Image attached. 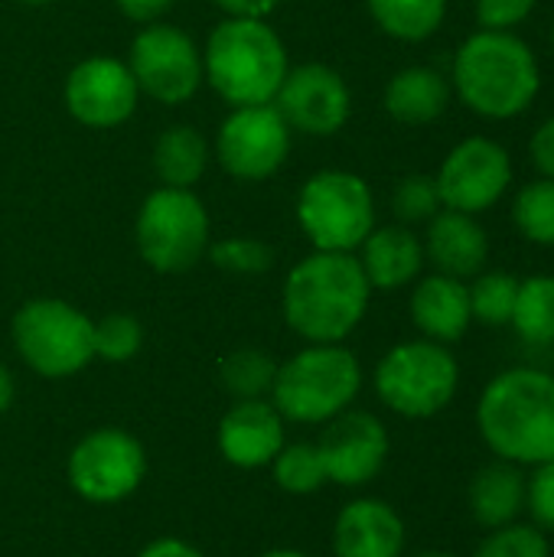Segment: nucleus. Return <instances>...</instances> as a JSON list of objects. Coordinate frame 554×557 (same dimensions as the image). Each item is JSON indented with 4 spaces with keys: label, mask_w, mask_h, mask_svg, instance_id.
Returning a JSON list of instances; mask_svg holds the SVG:
<instances>
[{
    "label": "nucleus",
    "mask_w": 554,
    "mask_h": 557,
    "mask_svg": "<svg viewBox=\"0 0 554 557\" xmlns=\"http://www.w3.org/2000/svg\"><path fill=\"white\" fill-rule=\"evenodd\" d=\"M372 284L349 251H313L291 268L281 294L287 326L307 343H343L369 313Z\"/></svg>",
    "instance_id": "obj_3"
},
{
    "label": "nucleus",
    "mask_w": 554,
    "mask_h": 557,
    "mask_svg": "<svg viewBox=\"0 0 554 557\" xmlns=\"http://www.w3.org/2000/svg\"><path fill=\"white\" fill-rule=\"evenodd\" d=\"M65 476L78 499L114 506L140 490L147 476V450L124 428H95L69 450Z\"/></svg>",
    "instance_id": "obj_10"
},
{
    "label": "nucleus",
    "mask_w": 554,
    "mask_h": 557,
    "mask_svg": "<svg viewBox=\"0 0 554 557\" xmlns=\"http://www.w3.org/2000/svg\"><path fill=\"white\" fill-rule=\"evenodd\" d=\"M23 3H29V7H42V3H49V0H23Z\"/></svg>",
    "instance_id": "obj_44"
},
{
    "label": "nucleus",
    "mask_w": 554,
    "mask_h": 557,
    "mask_svg": "<svg viewBox=\"0 0 554 557\" xmlns=\"http://www.w3.org/2000/svg\"><path fill=\"white\" fill-rule=\"evenodd\" d=\"M317 454L323 460L327 483H336L343 490H362L385 470L392 437L382 418H376L372 411L349 408L323 424Z\"/></svg>",
    "instance_id": "obj_14"
},
{
    "label": "nucleus",
    "mask_w": 554,
    "mask_h": 557,
    "mask_svg": "<svg viewBox=\"0 0 554 557\" xmlns=\"http://www.w3.org/2000/svg\"><path fill=\"white\" fill-rule=\"evenodd\" d=\"M408 313L415 330L441 346L460 343L470 326H473V310H470V287L460 277L451 274H428L415 281Z\"/></svg>",
    "instance_id": "obj_19"
},
{
    "label": "nucleus",
    "mask_w": 554,
    "mask_h": 557,
    "mask_svg": "<svg viewBox=\"0 0 554 557\" xmlns=\"http://www.w3.org/2000/svg\"><path fill=\"white\" fill-rule=\"evenodd\" d=\"M529 160L539 170V176L554 180V114L545 117L529 137Z\"/></svg>",
    "instance_id": "obj_37"
},
{
    "label": "nucleus",
    "mask_w": 554,
    "mask_h": 557,
    "mask_svg": "<svg viewBox=\"0 0 554 557\" xmlns=\"http://www.w3.org/2000/svg\"><path fill=\"white\" fill-rule=\"evenodd\" d=\"M271 476L287 496H313L327 486V470L317 454V444L307 441L284 444L281 454L271 460Z\"/></svg>",
    "instance_id": "obj_29"
},
{
    "label": "nucleus",
    "mask_w": 554,
    "mask_h": 557,
    "mask_svg": "<svg viewBox=\"0 0 554 557\" xmlns=\"http://www.w3.org/2000/svg\"><path fill=\"white\" fill-rule=\"evenodd\" d=\"M95 320H88L78 307L56 300V297H36L26 300L10 323L13 346L20 359L39 375V379H72L95 359Z\"/></svg>",
    "instance_id": "obj_7"
},
{
    "label": "nucleus",
    "mask_w": 554,
    "mask_h": 557,
    "mask_svg": "<svg viewBox=\"0 0 554 557\" xmlns=\"http://www.w3.org/2000/svg\"><path fill=\"white\" fill-rule=\"evenodd\" d=\"M473 557H554L552 535L519 519V522L487 532Z\"/></svg>",
    "instance_id": "obj_31"
},
{
    "label": "nucleus",
    "mask_w": 554,
    "mask_h": 557,
    "mask_svg": "<svg viewBox=\"0 0 554 557\" xmlns=\"http://www.w3.org/2000/svg\"><path fill=\"white\" fill-rule=\"evenodd\" d=\"M362 382V362L343 343H307L278 362L271 405L291 424H327L356 405Z\"/></svg>",
    "instance_id": "obj_5"
},
{
    "label": "nucleus",
    "mask_w": 554,
    "mask_h": 557,
    "mask_svg": "<svg viewBox=\"0 0 554 557\" xmlns=\"http://www.w3.org/2000/svg\"><path fill=\"white\" fill-rule=\"evenodd\" d=\"M274 375H278L274 356H268L264 349H255V346L235 349L219 362V382L235 401L271 398Z\"/></svg>",
    "instance_id": "obj_27"
},
{
    "label": "nucleus",
    "mask_w": 554,
    "mask_h": 557,
    "mask_svg": "<svg viewBox=\"0 0 554 557\" xmlns=\"http://www.w3.org/2000/svg\"><path fill=\"white\" fill-rule=\"evenodd\" d=\"M470 310H473V323L483 326H509L513 320V307H516V294H519V277L509 271H480L477 277H470Z\"/></svg>",
    "instance_id": "obj_30"
},
{
    "label": "nucleus",
    "mask_w": 554,
    "mask_h": 557,
    "mask_svg": "<svg viewBox=\"0 0 554 557\" xmlns=\"http://www.w3.org/2000/svg\"><path fill=\"white\" fill-rule=\"evenodd\" d=\"M405 557H460V555L444 552V548H424V552H415V555H405Z\"/></svg>",
    "instance_id": "obj_43"
},
{
    "label": "nucleus",
    "mask_w": 554,
    "mask_h": 557,
    "mask_svg": "<svg viewBox=\"0 0 554 557\" xmlns=\"http://www.w3.org/2000/svg\"><path fill=\"white\" fill-rule=\"evenodd\" d=\"M287 69V49L264 20H222L202 52V75L232 108L274 104Z\"/></svg>",
    "instance_id": "obj_4"
},
{
    "label": "nucleus",
    "mask_w": 554,
    "mask_h": 557,
    "mask_svg": "<svg viewBox=\"0 0 554 557\" xmlns=\"http://www.w3.org/2000/svg\"><path fill=\"white\" fill-rule=\"evenodd\" d=\"M441 196H438V183L428 173H411L405 180H398L395 193H392V212L398 215L402 225L411 222H431L441 212Z\"/></svg>",
    "instance_id": "obj_33"
},
{
    "label": "nucleus",
    "mask_w": 554,
    "mask_h": 557,
    "mask_svg": "<svg viewBox=\"0 0 554 557\" xmlns=\"http://www.w3.org/2000/svg\"><path fill=\"white\" fill-rule=\"evenodd\" d=\"M137 557H206L196 545L183 542V539H173V535H163V539H153L140 548Z\"/></svg>",
    "instance_id": "obj_39"
},
{
    "label": "nucleus",
    "mask_w": 554,
    "mask_h": 557,
    "mask_svg": "<svg viewBox=\"0 0 554 557\" xmlns=\"http://www.w3.org/2000/svg\"><path fill=\"white\" fill-rule=\"evenodd\" d=\"M137 251L160 274H183L209 251V215L193 189L160 186L137 212Z\"/></svg>",
    "instance_id": "obj_9"
},
{
    "label": "nucleus",
    "mask_w": 554,
    "mask_h": 557,
    "mask_svg": "<svg viewBox=\"0 0 554 557\" xmlns=\"http://www.w3.org/2000/svg\"><path fill=\"white\" fill-rule=\"evenodd\" d=\"M451 88L473 114L487 121H513L535 104L542 91V65L519 33L477 29L454 55Z\"/></svg>",
    "instance_id": "obj_2"
},
{
    "label": "nucleus",
    "mask_w": 554,
    "mask_h": 557,
    "mask_svg": "<svg viewBox=\"0 0 554 557\" xmlns=\"http://www.w3.org/2000/svg\"><path fill=\"white\" fill-rule=\"evenodd\" d=\"M509 326L529 346H554V274H532L519 281Z\"/></svg>",
    "instance_id": "obj_26"
},
{
    "label": "nucleus",
    "mask_w": 554,
    "mask_h": 557,
    "mask_svg": "<svg viewBox=\"0 0 554 557\" xmlns=\"http://www.w3.org/2000/svg\"><path fill=\"white\" fill-rule=\"evenodd\" d=\"M216 444L229 467L261 470L271 467V460L287 444V421L271 405V398L235 401L219 421Z\"/></svg>",
    "instance_id": "obj_17"
},
{
    "label": "nucleus",
    "mask_w": 554,
    "mask_h": 557,
    "mask_svg": "<svg viewBox=\"0 0 554 557\" xmlns=\"http://www.w3.org/2000/svg\"><path fill=\"white\" fill-rule=\"evenodd\" d=\"M424 258L438 274H451L460 281L477 277L490 261V235L480 225V215L441 209L424 232Z\"/></svg>",
    "instance_id": "obj_20"
},
{
    "label": "nucleus",
    "mask_w": 554,
    "mask_h": 557,
    "mask_svg": "<svg viewBox=\"0 0 554 557\" xmlns=\"http://www.w3.org/2000/svg\"><path fill=\"white\" fill-rule=\"evenodd\" d=\"M477 434L496 460L532 470L554 460V375L539 366L496 372L477 398Z\"/></svg>",
    "instance_id": "obj_1"
},
{
    "label": "nucleus",
    "mask_w": 554,
    "mask_h": 557,
    "mask_svg": "<svg viewBox=\"0 0 554 557\" xmlns=\"http://www.w3.org/2000/svg\"><path fill=\"white\" fill-rule=\"evenodd\" d=\"M297 222L317 251H356L376 228V199L349 170L313 173L297 196Z\"/></svg>",
    "instance_id": "obj_8"
},
{
    "label": "nucleus",
    "mask_w": 554,
    "mask_h": 557,
    "mask_svg": "<svg viewBox=\"0 0 554 557\" xmlns=\"http://www.w3.org/2000/svg\"><path fill=\"white\" fill-rule=\"evenodd\" d=\"M219 163L235 180H268L291 153V124L274 104L235 108L216 137Z\"/></svg>",
    "instance_id": "obj_13"
},
{
    "label": "nucleus",
    "mask_w": 554,
    "mask_h": 557,
    "mask_svg": "<svg viewBox=\"0 0 554 557\" xmlns=\"http://www.w3.org/2000/svg\"><path fill=\"white\" fill-rule=\"evenodd\" d=\"M95 359H104L111 366L131 362L144 346V326L131 313H108L95 320Z\"/></svg>",
    "instance_id": "obj_32"
},
{
    "label": "nucleus",
    "mask_w": 554,
    "mask_h": 557,
    "mask_svg": "<svg viewBox=\"0 0 554 557\" xmlns=\"http://www.w3.org/2000/svg\"><path fill=\"white\" fill-rule=\"evenodd\" d=\"M451 95H454V88H451L447 75H441L431 65H408L389 78L382 104L398 124L421 127V124L438 121L447 111Z\"/></svg>",
    "instance_id": "obj_23"
},
{
    "label": "nucleus",
    "mask_w": 554,
    "mask_h": 557,
    "mask_svg": "<svg viewBox=\"0 0 554 557\" xmlns=\"http://www.w3.org/2000/svg\"><path fill=\"white\" fill-rule=\"evenodd\" d=\"M127 69L137 88L160 104H183L202 82V52L180 26L150 23L131 42Z\"/></svg>",
    "instance_id": "obj_12"
},
{
    "label": "nucleus",
    "mask_w": 554,
    "mask_h": 557,
    "mask_svg": "<svg viewBox=\"0 0 554 557\" xmlns=\"http://www.w3.org/2000/svg\"><path fill=\"white\" fill-rule=\"evenodd\" d=\"M359 264L372 284V290H402L421 277L424 245L408 225H382L372 228L359 245Z\"/></svg>",
    "instance_id": "obj_21"
},
{
    "label": "nucleus",
    "mask_w": 554,
    "mask_h": 557,
    "mask_svg": "<svg viewBox=\"0 0 554 557\" xmlns=\"http://www.w3.org/2000/svg\"><path fill=\"white\" fill-rule=\"evenodd\" d=\"M467 506L483 532L519 522L526 516V470L493 457L473 473L467 486Z\"/></svg>",
    "instance_id": "obj_22"
},
{
    "label": "nucleus",
    "mask_w": 554,
    "mask_h": 557,
    "mask_svg": "<svg viewBox=\"0 0 554 557\" xmlns=\"http://www.w3.org/2000/svg\"><path fill=\"white\" fill-rule=\"evenodd\" d=\"M209 258L219 271L225 274H264L274 264V251L271 245L258 242V238H222L216 245H209Z\"/></svg>",
    "instance_id": "obj_34"
},
{
    "label": "nucleus",
    "mask_w": 554,
    "mask_h": 557,
    "mask_svg": "<svg viewBox=\"0 0 554 557\" xmlns=\"http://www.w3.org/2000/svg\"><path fill=\"white\" fill-rule=\"evenodd\" d=\"M376 26L402 42L431 39L447 16V0H366Z\"/></svg>",
    "instance_id": "obj_25"
},
{
    "label": "nucleus",
    "mask_w": 554,
    "mask_h": 557,
    "mask_svg": "<svg viewBox=\"0 0 554 557\" xmlns=\"http://www.w3.org/2000/svg\"><path fill=\"white\" fill-rule=\"evenodd\" d=\"M137 82L127 62L111 55H91L78 62L65 78L69 114L85 127H118L137 108Z\"/></svg>",
    "instance_id": "obj_16"
},
{
    "label": "nucleus",
    "mask_w": 554,
    "mask_h": 557,
    "mask_svg": "<svg viewBox=\"0 0 554 557\" xmlns=\"http://www.w3.org/2000/svg\"><path fill=\"white\" fill-rule=\"evenodd\" d=\"M13 398H16V385H13V375L10 369L0 362V414H7L13 408Z\"/></svg>",
    "instance_id": "obj_41"
},
{
    "label": "nucleus",
    "mask_w": 554,
    "mask_h": 557,
    "mask_svg": "<svg viewBox=\"0 0 554 557\" xmlns=\"http://www.w3.org/2000/svg\"><path fill=\"white\" fill-rule=\"evenodd\" d=\"M513 180H516V166L509 150L483 134L454 144L441 170L434 173L441 206L467 215H483L496 209L509 196Z\"/></svg>",
    "instance_id": "obj_11"
},
{
    "label": "nucleus",
    "mask_w": 554,
    "mask_h": 557,
    "mask_svg": "<svg viewBox=\"0 0 554 557\" xmlns=\"http://www.w3.org/2000/svg\"><path fill=\"white\" fill-rule=\"evenodd\" d=\"M229 16H242V20H264L281 0H216Z\"/></svg>",
    "instance_id": "obj_40"
},
{
    "label": "nucleus",
    "mask_w": 554,
    "mask_h": 557,
    "mask_svg": "<svg viewBox=\"0 0 554 557\" xmlns=\"http://www.w3.org/2000/svg\"><path fill=\"white\" fill-rule=\"evenodd\" d=\"M539 0H477L480 29H513L535 13Z\"/></svg>",
    "instance_id": "obj_36"
},
{
    "label": "nucleus",
    "mask_w": 554,
    "mask_h": 557,
    "mask_svg": "<svg viewBox=\"0 0 554 557\" xmlns=\"http://www.w3.org/2000/svg\"><path fill=\"white\" fill-rule=\"evenodd\" d=\"M258 557H313V555L297 552V548H271V552H264V555H258Z\"/></svg>",
    "instance_id": "obj_42"
},
{
    "label": "nucleus",
    "mask_w": 554,
    "mask_h": 557,
    "mask_svg": "<svg viewBox=\"0 0 554 557\" xmlns=\"http://www.w3.org/2000/svg\"><path fill=\"white\" fill-rule=\"evenodd\" d=\"M513 222L519 235L539 248H554V180L535 176L519 186L513 199Z\"/></svg>",
    "instance_id": "obj_28"
},
{
    "label": "nucleus",
    "mask_w": 554,
    "mask_h": 557,
    "mask_svg": "<svg viewBox=\"0 0 554 557\" xmlns=\"http://www.w3.org/2000/svg\"><path fill=\"white\" fill-rule=\"evenodd\" d=\"M206 163H209V144L189 124H176L163 131L153 147V170L160 183L173 189H193V183H199V176L206 173Z\"/></svg>",
    "instance_id": "obj_24"
},
{
    "label": "nucleus",
    "mask_w": 554,
    "mask_h": 557,
    "mask_svg": "<svg viewBox=\"0 0 554 557\" xmlns=\"http://www.w3.org/2000/svg\"><path fill=\"white\" fill-rule=\"evenodd\" d=\"M549 42H552V52H554V20H552V29H549Z\"/></svg>",
    "instance_id": "obj_45"
},
{
    "label": "nucleus",
    "mask_w": 554,
    "mask_h": 557,
    "mask_svg": "<svg viewBox=\"0 0 554 557\" xmlns=\"http://www.w3.org/2000/svg\"><path fill=\"white\" fill-rule=\"evenodd\" d=\"M372 388L392 414L405 421H428L454 405L460 392V362L451 346L424 336L405 339L376 362Z\"/></svg>",
    "instance_id": "obj_6"
},
{
    "label": "nucleus",
    "mask_w": 554,
    "mask_h": 557,
    "mask_svg": "<svg viewBox=\"0 0 554 557\" xmlns=\"http://www.w3.org/2000/svg\"><path fill=\"white\" fill-rule=\"evenodd\" d=\"M330 545L333 557H405L408 529L392 503L359 496L340 509Z\"/></svg>",
    "instance_id": "obj_18"
},
{
    "label": "nucleus",
    "mask_w": 554,
    "mask_h": 557,
    "mask_svg": "<svg viewBox=\"0 0 554 557\" xmlns=\"http://www.w3.org/2000/svg\"><path fill=\"white\" fill-rule=\"evenodd\" d=\"M114 3L134 23H157L173 7V0H114Z\"/></svg>",
    "instance_id": "obj_38"
},
{
    "label": "nucleus",
    "mask_w": 554,
    "mask_h": 557,
    "mask_svg": "<svg viewBox=\"0 0 554 557\" xmlns=\"http://www.w3.org/2000/svg\"><path fill=\"white\" fill-rule=\"evenodd\" d=\"M274 108L284 114V121L294 131L313 137H333L349 121L353 95L336 69L323 62H304L297 69H287Z\"/></svg>",
    "instance_id": "obj_15"
},
{
    "label": "nucleus",
    "mask_w": 554,
    "mask_h": 557,
    "mask_svg": "<svg viewBox=\"0 0 554 557\" xmlns=\"http://www.w3.org/2000/svg\"><path fill=\"white\" fill-rule=\"evenodd\" d=\"M526 516L535 529L554 535V460L526 473Z\"/></svg>",
    "instance_id": "obj_35"
}]
</instances>
